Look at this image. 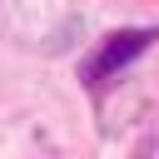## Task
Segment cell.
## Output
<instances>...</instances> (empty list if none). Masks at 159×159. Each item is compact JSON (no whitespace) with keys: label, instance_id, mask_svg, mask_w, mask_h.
Listing matches in <instances>:
<instances>
[{"label":"cell","instance_id":"obj_1","mask_svg":"<svg viewBox=\"0 0 159 159\" xmlns=\"http://www.w3.org/2000/svg\"><path fill=\"white\" fill-rule=\"evenodd\" d=\"M149 40H159V30H149V25H129V30L104 35V40H99V50L84 60V84H89V89H99L104 80H114L124 65H134V60L149 50Z\"/></svg>","mask_w":159,"mask_h":159}]
</instances>
